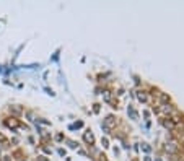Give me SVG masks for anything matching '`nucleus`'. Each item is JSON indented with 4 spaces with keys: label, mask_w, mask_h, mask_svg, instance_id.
I'll use <instances>...</instances> for the list:
<instances>
[{
    "label": "nucleus",
    "mask_w": 184,
    "mask_h": 161,
    "mask_svg": "<svg viewBox=\"0 0 184 161\" xmlns=\"http://www.w3.org/2000/svg\"><path fill=\"white\" fill-rule=\"evenodd\" d=\"M5 125H7V127H10V129H18V127H20V122H18L16 119L10 117V119H5Z\"/></svg>",
    "instance_id": "obj_1"
},
{
    "label": "nucleus",
    "mask_w": 184,
    "mask_h": 161,
    "mask_svg": "<svg viewBox=\"0 0 184 161\" xmlns=\"http://www.w3.org/2000/svg\"><path fill=\"white\" fill-rule=\"evenodd\" d=\"M83 139H85V142H87V143H90V145H93V142H95V137H93V134H91L90 130H88V132H85Z\"/></svg>",
    "instance_id": "obj_2"
},
{
    "label": "nucleus",
    "mask_w": 184,
    "mask_h": 161,
    "mask_svg": "<svg viewBox=\"0 0 184 161\" xmlns=\"http://www.w3.org/2000/svg\"><path fill=\"white\" fill-rule=\"evenodd\" d=\"M10 111L13 112V114H21V112H23V109H21L20 106H11V107H10Z\"/></svg>",
    "instance_id": "obj_3"
},
{
    "label": "nucleus",
    "mask_w": 184,
    "mask_h": 161,
    "mask_svg": "<svg viewBox=\"0 0 184 161\" xmlns=\"http://www.w3.org/2000/svg\"><path fill=\"white\" fill-rule=\"evenodd\" d=\"M104 125H106V127H112V125H114V119H112L111 116H109V117H106V120H104Z\"/></svg>",
    "instance_id": "obj_4"
},
{
    "label": "nucleus",
    "mask_w": 184,
    "mask_h": 161,
    "mask_svg": "<svg viewBox=\"0 0 184 161\" xmlns=\"http://www.w3.org/2000/svg\"><path fill=\"white\" fill-rule=\"evenodd\" d=\"M166 150H168V151H174L176 145H174V143H168V145H166Z\"/></svg>",
    "instance_id": "obj_5"
},
{
    "label": "nucleus",
    "mask_w": 184,
    "mask_h": 161,
    "mask_svg": "<svg viewBox=\"0 0 184 161\" xmlns=\"http://www.w3.org/2000/svg\"><path fill=\"white\" fill-rule=\"evenodd\" d=\"M165 127H168V129H173V127H174L173 120H165Z\"/></svg>",
    "instance_id": "obj_6"
},
{
    "label": "nucleus",
    "mask_w": 184,
    "mask_h": 161,
    "mask_svg": "<svg viewBox=\"0 0 184 161\" xmlns=\"http://www.w3.org/2000/svg\"><path fill=\"white\" fill-rule=\"evenodd\" d=\"M109 98H111V96H109V91H104V99L109 101Z\"/></svg>",
    "instance_id": "obj_7"
},
{
    "label": "nucleus",
    "mask_w": 184,
    "mask_h": 161,
    "mask_svg": "<svg viewBox=\"0 0 184 161\" xmlns=\"http://www.w3.org/2000/svg\"><path fill=\"white\" fill-rule=\"evenodd\" d=\"M0 142H2V143H5V142H7V139H5V137H3L2 134H0Z\"/></svg>",
    "instance_id": "obj_8"
},
{
    "label": "nucleus",
    "mask_w": 184,
    "mask_h": 161,
    "mask_svg": "<svg viewBox=\"0 0 184 161\" xmlns=\"http://www.w3.org/2000/svg\"><path fill=\"white\" fill-rule=\"evenodd\" d=\"M139 99H140V101H145L147 98H145V95H139Z\"/></svg>",
    "instance_id": "obj_9"
}]
</instances>
